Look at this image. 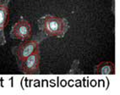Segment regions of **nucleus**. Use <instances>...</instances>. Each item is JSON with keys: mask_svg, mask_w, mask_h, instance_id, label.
<instances>
[{"mask_svg": "<svg viewBox=\"0 0 120 95\" xmlns=\"http://www.w3.org/2000/svg\"><path fill=\"white\" fill-rule=\"evenodd\" d=\"M39 30L47 37H64L69 30V21L65 18L54 16L50 14L43 15L37 22Z\"/></svg>", "mask_w": 120, "mask_h": 95, "instance_id": "obj_1", "label": "nucleus"}, {"mask_svg": "<svg viewBox=\"0 0 120 95\" xmlns=\"http://www.w3.org/2000/svg\"><path fill=\"white\" fill-rule=\"evenodd\" d=\"M32 36V26L26 20L21 19L15 23L10 31V37L12 38L26 41Z\"/></svg>", "mask_w": 120, "mask_h": 95, "instance_id": "obj_2", "label": "nucleus"}, {"mask_svg": "<svg viewBox=\"0 0 120 95\" xmlns=\"http://www.w3.org/2000/svg\"><path fill=\"white\" fill-rule=\"evenodd\" d=\"M41 54L40 50H37L27 58L21 60L20 71L26 75H37L40 72Z\"/></svg>", "mask_w": 120, "mask_h": 95, "instance_id": "obj_3", "label": "nucleus"}, {"mask_svg": "<svg viewBox=\"0 0 120 95\" xmlns=\"http://www.w3.org/2000/svg\"><path fill=\"white\" fill-rule=\"evenodd\" d=\"M37 50H40V44L36 40H26L23 41L16 48V55L19 60H23Z\"/></svg>", "mask_w": 120, "mask_h": 95, "instance_id": "obj_4", "label": "nucleus"}, {"mask_svg": "<svg viewBox=\"0 0 120 95\" xmlns=\"http://www.w3.org/2000/svg\"><path fill=\"white\" fill-rule=\"evenodd\" d=\"M93 72L99 76H112L115 73V65L111 61H101L95 65Z\"/></svg>", "mask_w": 120, "mask_h": 95, "instance_id": "obj_5", "label": "nucleus"}, {"mask_svg": "<svg viewBox=\"0 0 120 95\" xmlns=\"http://www.w3.org/2000/svg\"><path fill=\"white\" fill-rule=\"evenodd\" d=\"M9 20V8L7 4L0 3V32H3Z\"/></svg>", "mask_w": 120, "mask_h": 95, "instance_id": "obj_6", "label": "nucleus"}]
</instances>
